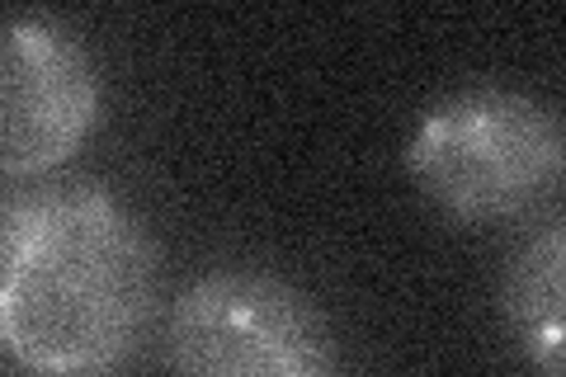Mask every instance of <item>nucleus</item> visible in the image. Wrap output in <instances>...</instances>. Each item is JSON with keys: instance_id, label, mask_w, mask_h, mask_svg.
I'll return each instance as SVG.
<instances>
[{"instance_id": "1", "label": "nucleus", "mask_w": 566, "mask_h": 377, "mask_svg": "<svg viewBox=\"0 0 566 377\" xmlns=\"http://www.w3.org/2000/svg\"><path fill=\"white\" fill-rule=\"evenodd\" d=\"M156 316V245L99 185L0 199V364L24 377H109Z\"/></svg>"}, {"instance_id": "4", "label": "nucleus", "mask_w": 566, "mask_h": 377, "mask_svg": "<svg viewBox=\"0 0 566 377\" xmlns=\"http://www.w3.org/2000/svg\"><path fill=\"white\" fill-rule=\"evenodd\" d=\"M99 118V71L81 33L52 14L0 24V175L66 166Z\"/></svg>"}, {"instance_id": "3", "label": "nucleus", "mask_w": 566, "mask_h": 377, "mask_svg": "<svg viewBox=\"0 0 566 377\" xmlns=\"http://www.w3.org/2000/svg\"><path fill=\"white\" fill-rule=\"evenodd\" d=\"M170 377H340L335 339L307 293L260 269L189 283L166 331Z\"/></svg>"}, {"instance_id": "2", "label": "nucleus", "mask_w": 566, "mask_h": 377, "mask_svg": "<svg viewBox=\"0 0 566 377\" xmlns=\"http://www.w3.org/2000/svg\"><path fill=\"white\" fill-rule=\"evenodd\" d=\"M406 170L458 222H515L557 193L566 133L553 104L476 85L420 118L406 142Z\"/></svg>"}, {"instance_id": "5", "label": "nucleus", "mask_w": 566, "mask_h": 377, "mask_svg": "<svg viewBox=\"0 0 566 377\" xmlns=\"http://www.w3.org/2000/svg\"><path fill=\"white\" fill-rule=\"evenodd\" d=\"M562 264H566V231L562 222H547L515 250V260L505 269V283H501L505 321L528 354V368L538 377H562V349H566Z\"/></svg>"}]
</instances>
